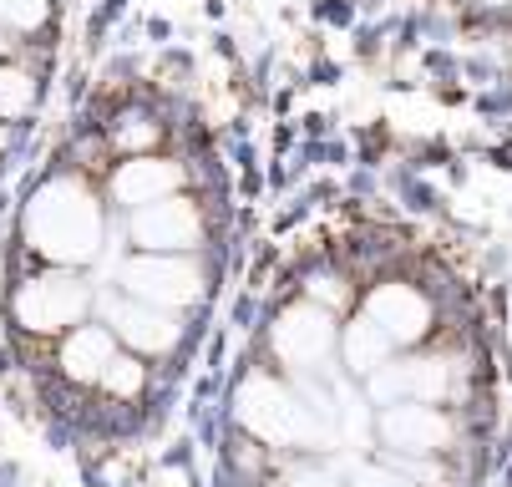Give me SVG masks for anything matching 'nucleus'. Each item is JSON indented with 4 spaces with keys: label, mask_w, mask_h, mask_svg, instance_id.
Wrapping results in <instances>:
<instances>
[{
    "label": "nucleus",
    "mask_w": 512,
    "mask_h": 487,
    "mask_svg": "<svg viewBox=\"0 0 512 487\" xmlns=\"http://www.w3.org/2000/svg\"><path fill=\"white\" fill-rule=\"evenodd\" d=\"M46 21H51V0H0V26H6V31L31 36Z\"/></svg>",
    "instance_id": "obj_4"
},
{
    "label": "nucleus",
    "mask_w": 512,
    "mask_h": 487,
    "mask_svg": "<svg viewBox=\"0 0 512 487\" xmlns=\"http://www.w3.org/2000/svg\"><path fill=\"white\" fill-rule=\"evenodd\" d=\"M482 6H512V0H482Z\"/></svg>",
    "instance_id": "obj_5"
},
{
    "label": "nucleus",
    "mask_w": 512,
    "mask_h": 487,
    "mask_svg": "<svg viewBox=\"0 0 512 487\" xmlns=\"http://www.w3.org/2000/svg\"><path fill=\"white\" fill-rule=\"evenodd\" d=\"M36 107V82L21 66H0V122H21Z\"/></svg>",
    "instance_id": "obj_3"
},
{
    "label": "nucleus",
    "mask_w": 512,
    "mask_h": 487,
    "mask_svg": "<svg viewBox=\"0 0 512 487\" xmlns=\"http://www.w3.org/2000/svg\"><path fill=\"white\" fill-rule=\"evenodd\" d=\"M482 345L442 274L391 244L310 259L229 391L239 487H472Z\"/></svg>",
    "instance_id": "obj_1"
},
{
    "label": "nucleus",
    "mask_w": 512,
    "mask_h": 487,
    "mask_svg": "<svg viewBox=\"0 0 512 487\" xmlns=\"http://www.w3.org/2000/svg\"><path fill=\"white\" fill-rule=\"evenodd\" d=\"M107 148L117 153V158H132V153H153V148H163V127L153 122V112H142V107H127V112H117L112 122H107Z\"/></svg>",
    "instance_id": "obj_2"
},
{
    "label": "nucleus",
    "mask_w": 512,
    "mask_h": 487,
    "mask_svg": "<svg viewBox=\"0 0 512 487\" xmlns=\"http://www.w3.org/2000/svg\"><path fill=\"white\" fill-rule=\"evenodd\" d=\"M0 51H6V41H0Z\"/></svg>",
    "instance_id": "obj_6"
}]
</instances>
